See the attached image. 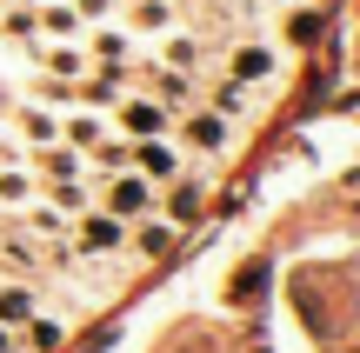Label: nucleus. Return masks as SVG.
I'll return each instance as SVG.
<instances>
[{
  "instance_id": "0eeeda50",
  "label": "nucleus",
  "mask_w": 360,
  "mask_h": 353,
  "mask_svg": "<svg viewBox=\"0 0 360 353\" xmlns=\"http://www.w3.org/2000/svg\"><path fill=\"white\" fill-rule=\"evenodd\" d=\"M34 27H40V34H53V40H80V27H87V20L74 13V0H47V7L34 13Z\"/></svg>"
},
{
  "instance_id": "412c9836",
  "label": "nucleus",
  "mask_w": 360,
  "mask_h": 353,
  "mask_svg": "<svg viewBox=\"0 0 360 353\" xmlns=\"http://www.w3.org/2000/svg\"><path fill=\"white\" fill-rule=\"evenodd\" d=\"M60 133H67V147H101V140H107L94 114H67V120H60Z\"/></svg>"
},
{
  "instance_id": "b1692460",
  "label": "nucleus",
  "mask_w": 360,
  "mask_h": 353,
  "mask_svg": "<svg viewBox=\"0 0 360 353\" xmlns=\"http://www.w3.org/2000/svg\"><path fill=\"white\" fill-rule=\"evenodd\" d=\"M87 154H94V167H101V173H120V167H127V140H101V147H87Z\"/></svg>"
},
{
  "instance_id": "ddd939ff",
  "label": "nucleus",
  "mask_w": 360,
  "mask_h": 353,
  "mask_svg": "<svg viewBox=\"0 0 360 353\" xmlns=\"http://www.w3.org/2000/svg\"><path fill=\"white\" fill-rule=\"evenodd\" d=\"M13 127H20L34 147H53V140H60V120H53L47 107H20V114H13Z\"/></svg>"
},
{
  "instance_id": "f257e3e1",
  "label": "nucleus",
  "mask_w": 360,
  "mask_h": 353,
  "mask_svg": "<svg viewBox=\"0 0 360 353\" xmlns=\"http://www.w3.org/2000/svg\"><path fill=\"white\" fill-rule=\"evenodd\" d=\"M101 213H114L120 227L147 220V213H154V180H141L134 167H120L114 180H107V207H101Z\"/></svg>"
},
{
  "instance_id": "c85d7f7f",
  "label": "nucleus",
  "mask_w": 360,
  "mask_h": 353,
  "mask_svg": "<svg viewBox=\"0 0 360 353\" xmlns=\"http://www.w3.org/2000/svg\"><path fill=\"white\" fill-rule=\"evenodd\" d=\"M27 7H47V0H27Z\"/></svg>"
},
{
  "instance_id": "a878e982",
  "label": "nucleus",
  "mask_w": 360,
  "mask_h": 353,
  "mask_svg": "<svg viewBox=\"0 0 360 353\" xmlns=\"http://www.w3.org/2000/svg\"><path fill=\"white\" fill-rule=\"evenodd\" d=\"M13 160H20V154H13V140L0 133V167H13Z\"/></svg>"
},
{
  "instance_id": "cd10ccee",
  "label": "nucleus",
  "mask_w": 360,
  "mask_h": 353,
  "mask_svg": "<svg viewBox=\"0 0 360 353\" xmlns=\"http://www.w3.org/2000/svg\"><path fill=\"white\" fill-rule=\"evenodd\" d=\"M7 100H13V93H7V87H0V114H7Z\"/></svg>"
},
{
  "instance_id": "f3484780",
  "label": "nucleus",
  "mask_w": 360,
  "mask_h": 353,
  "mask_svg": "<svg viewBox=\"0 0 360 353\" xmlns=\"http://www.w3.org/2000/svg\"><path fill=\"white\" fill-rule=\"evenodd\" d=\"M0 200H7V207H27V200H34V173H27L20 160L0 167Z\"/></svg>"
},
{
  "instance_id": "5701e85b",
  "label": "nucleus",
  "mask_w": 360,
  "mask_h": 353,
  "mask_svg": "<svg viewBox=\"0 0 360 353\" xmlns=\"http://www.w3.org/2000/svg\"><path fill=\"white\" fill-rule=\"evenodd\" d=\"M214 114L220 120H240L247 114V87H240V80H220V87H214Z\"/></svg>"
},
{
  "instance_id": "9d476101",
  "label": "nucleus",
  "mask_w": 360,
  "mask_h": 353,
  "mask_svg": "<svg viewBox=\"0 0 360 353\" xmlns=\"http://www.w3.org/2000/svg\"><path fill=\"white\" fill-rule=\"evenodd\" d=\"M40 67H47V74H60V80H74V74H87V47H80V40L40 47Z\"/></svg>"
},
{
  "instance_id": "20e7f679",
  "label": "nucleus",
  "mask_w": 360,
  "mask_h": 353,
  "mask_svg": "<svg viewBox=\"0 0 360 353\" xmlns=\"http://www.w3.org/2000/svg\"><path fill=\"white\" fill-rule=\"evenodd\" d=\"M180 133H187V147H200V154H227L233 120H220L214 107H200V114H187V120H180Z\"/></svg>"
},
{
  "instance_id": "6e6552de",
  "label": "nucleus",
  "mask_w": 360,
  "mask_h": 353,
  "mask_svg": "<svg viewBox=\"0 0 360 353\" xmlns=\"http://www.w3.org/2000/svg\"><path fill=\"white\" fill-rule=\"evenodd\" d=\"M127 27L134 34H174V0H134Z\"/></svg>"
},
{
  "instance_id": "393cba45",
  "label": "nucleus",
  "mask_w": 360,
  "mask_h": 353,
  "mask_svg": "<svg viewBox=\"0 0 360 353\" xmlns=\"http://www.w3.org/2000/svg\"><path fill=\"white\" fill-rule=\"evenodd\" d=\"M74 13H80V20H107V13H114V0H74Z\"/></svg>"
},
{
  "instance_id": "4468645a",
  "label": "nucleus",
  "mask_w": 360,
  "mask_h": 353,
  "mask_svg": "<svg viewBox=\"0 0 360 353\" xmlns=\"http://www.w3.org/2000/svg\"><path fill=\"white\" fill-rule=\"evenodd\" d=\"M160 60H167L174 74H180V67L193 74V67H200V40H193V34H160Z\"/></svg>"
},
{
  "instance_id": "4be33fe9",
  "label": "nucleus",
  "mask_w": 360,
  "mask_h": 353,
  "mask_svg": "<svg viewBox=\"0 0 360 353\" xmlns=\"http://www.w3.org/2000/svg\"><path fill=\"white\" fill-rule=\"evenodd\" d=\"M0 267H13V274H34V267H40V247H34V240H0Z\"/></svg>"
},
{
  "instance_id": "7ed1b4c3",
  "label": "nucleus",
  "mask_w": 360,
  "mask_h": 353,
  "mask_svg": "<svg viewBox=\"0 0 360 353\" xmlns=\"http://www.w3.org/2000/svg\"><path fill=\"white\" fill-rule=\"evenodd\" d=\"M127 167L141 173V180H174V173H180V154L154 133V140H134V147H127Z\"/></svg>"
},
{
  "instance_id": "f8f14e48",
  "label": "nucleus",
  "mask_w": 360,
  "mask_h": 353,
  "mask_svg": "<svg viewBox=\"0 0 360 353\" xmlns=\"http://www.w3.org/2000/svg\"><path fill=\"white\" fill-rule=\"evenodd\" d=\"M87 53H94L101 67H127V60H134V40L120 34V27H101V34L87 40Z\"/></svg>"
},
{
  "instance_id": "dca6fc26",
  "label": "nucleus",
  "mask_w": 360,
  "mask_h": 353,
  "mask_svg": "<svg viewBox=\"0 0 360 353\" xmlns=\"http://www.w3.org/2000/svg\"><path fill=\"white\" fill-rule=\"evenodd\" d=\"M134 247H141L147 260H160V253L174 247V220H141V227H134Z\"/></svg>"
},
{
  "instance_id": "9b49d317",
  "label": "nucleus",
  "mask_w": 360,
  "mask_h": 353,
  "mask_svg": "<svg viewBox=\"0 0 360 353\" xmlns=\"http://www.w3.org/2000/svg\"><path fill=\"white\" fill-rule=\"evenodd\" d=\"M20 213H27V227H34L40 240H67V234H74V220H67L60 207H47V200H27Z\"/></svg>"
},
{
  "instance_id": "aec40b11",
  "label": "nucleus",
  "mask_w": 360,
  "mask_h": 353,
  "mask_svg": "<svg viewBox=\"0 0 360 353\" xmlns=\"http://www.w3.org/2000/svg\"><path fill=\"white\" fill-rule=\"evenodd\" d=\"M20 333H27V347H34V353H53V347L67 340V327H60V320H47V314H34Z\"/></svg>"
},
{
  "instance_id": "f03ea898",
  "label": "nucleus",
  "mask_w": 360,
  "mask_h": 353,
  "mask_svg": "<svg viewBox=\"0 0 360 353\" xmlns=\"http://www.w3.org/2000/svg\"><path fill=\"white\" fill-rule=\"evenodd\" d=\"M74 247H80V260H87V253H120L127 247V227L114 220V213H74Z\"/></svg>"
},
{
  "instance_id": "423d86ee",
  "label": "nucleus",
  "mask_w": 360,
  "mask_h": 353,
  "mask_svg": "<svg viewBox=\"0 0 360 353\" xmlns=\"http://www.w3.org/2000/svg\"><path fill=\"white\" fill-rule=\"evenodd\" d=\"M120 133L127 140H154V133H167V114L154 100H120Z\"/></svg>"
},
{
  "instance_id": "2eb2a0df",
  "label": "nucleus",
  "mask_w": 360,
  "mask_h": 353,
  "mask_svg": "<svg viewBox=\"0 0 360 353\" xmlns=\"http://www.w3.org/2000/svg\"><path fill=\"white\" fill-rule=\"evenodd\" d=\"M200 207H207L200 180H180L174 194H167V220H174V227H187V220H193V213H200Z\"/></svg>"
},
{
  "instance_id": "39448f33",
  "label": "nucleus",
  "mask_w": 360,
  "mask_h": 353,
  "mask_svg": "<svg viewBox=\"0 0 360 353\" xmlns=\"http://www.w3.org/2000/svg\"><path fill=\"white\" fill-rule=\"evenodd\" d=\"M40 314V293L27 280H0V327H27Z\"/></svg>"
},
{
  "instance_id": "a211bd4d",
  "label": "nucleus",
  "mask_w": 360,
  "mask_h": 353,
  "mask_svg": "<svg viewBox=\"0 0 360 353\" xmlns=\"http://www.w3.org/2000/svg\"><path fill=\"white\" fill-rule=\"evenodd\" d=\"M40 173L47 180H80V147H47L40 154Z\"/></svg>"
},
{
  "instance_id": "bb28decb",
  "label": "nucleus",
  "mask_w": 360,
  "mask_h": 353,
  "mask_svg": "<svg viewBox=\"0 0 360 353\" xmlns=\"http://www.w3.org/2000/svg\"><path fill=\"white\" fill-rule=\"evenodd\" d=\"M0 353H13V340H7V327H0Z\"/></svg>"
},
{
  "instance_id": "6ab92c4d",
  "label": "nucleus",
  "mask_w": 360,
  "mask_h": 353,
  "mask_svg": "<svg viewBox=\"0 0 360 353\" xmlns=\"http://www.w3.org/2000/svg\"><path fill=\"white\" fill-rule=\"evenodd\" d=\"M47 207H60L67 220L87 213V180H53V187H47Z\"/></svg>"
},
{
  "instance_id": "1a4fd4ad",
  "label": "nucleus",
  "mask_w": 360,
  "mask_h": 353,
  "mask_svg": "<svg viewBox=\"0 0 360 353\" xmlns=\"http://www.w3.org/2000/svg\"><path fill=\"white\" fill-rule=\"evenodd\" d=\"M227 74L240 80V87H254V80L274 74V53H267V47H233V53H227Z\"/></svg>"
}]
</instances>
